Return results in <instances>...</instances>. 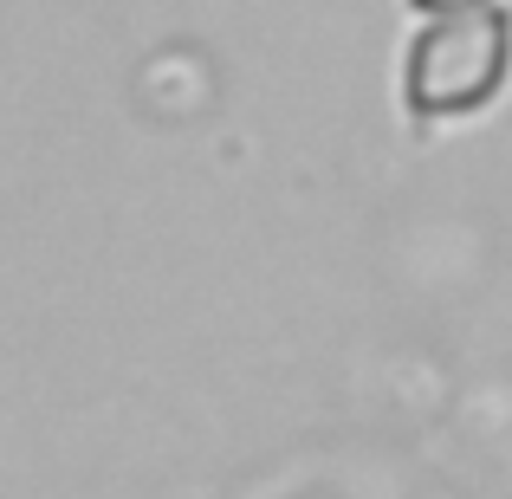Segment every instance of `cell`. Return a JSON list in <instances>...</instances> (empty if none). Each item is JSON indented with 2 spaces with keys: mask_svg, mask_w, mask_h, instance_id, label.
<instances>
[{
  "mask_svg": "<svg viewBox=\"0 0 512 499\" xmlns=\"http://www.w3.org/2000/svg\"><path fill=\"white\" fill-rule=\"evenodd\" d=\"M512 72V13L506 7H467V13H435L415 33L402 59V104L409 117H467L500 98Z\"/></svg>",
  "mask_w": 512,
  "mask_h": 499,
  "instance_id": "obj_1",
  "label": "cell"
},
{
  "mask_svg": "<svg viewBox=\"0 0 512 499\" xmlns=\"http://www.w3.org/2000/svg\"><path fill=\"white\" fill-rule=\"evenodd\" d=\"M415 13H467V7H487V0H409Z\"/></svg>",
  "mask_w": 512,
  "mask_h": 499,
  "instance_id": "obj_2",
  "label": "cell"
}]
</instances>
